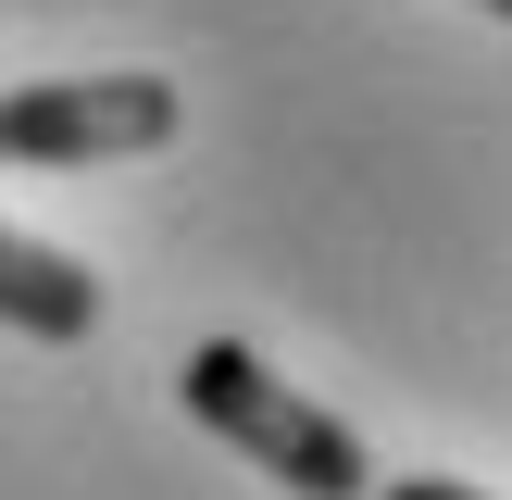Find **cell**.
Segmentation results:
<instances>
[{
	"label": "cell",
	"mask_w": 512,
	"mask_h": 500,
	"mask_svg": "<svg viewBox=\"0 0 512 500\" xmlns=\"http://www.w3.org/2000/svg\"><path fill=\"white\" fill-rule=\"evenodd\" d=\"M175 400H188L238 463H263L275 488H300V500H363L375 488L363 438H350L338 413H313L288 375H263V350H238V338H200L188 363H175Z\"/></svg>",
	"instance_id": "1"
},
{
	"label": "cell",
	"mask_w": 512,
	"mask_h": 500,
	"mask_svg": "<svg viewBox=\"0 0 512 500\" xmlns=\"http://www.w3.org/2000/svg\"><path fill=\"white\" fill-rule=\"evenodd\" d=\"M175 138V88L163 75H38V88H0V163L38 175H88L125 150Z\"/></svg>",
	"instance_id": "2"
},
{
	"label": "cell",
	"mask_w": 512,
	"mask_h": 500,
	"mask_svg": "<svg viewBox=\"0 0 512 500\" xmlns=\"http://www.w3.org/2000/svg\"><path fill=\"white\" fill-rule=\"evenodd\" d=\"M0 325H13V338L75 350V338L100 325V275H88V263H63L50 238H13V225H0Z\"/></svg>",
	"instance_id": "3"
},
{
	"label": "cell",
	"mask_w": 512,
	"mask_h": 500,
	"mask_svg": "<svg viewBox=\"0 0 512 500\" xmlns=\"http://www.w3.org/2000/svg\"><path fill=\"white\" fill-rule=\"evenodd\" d=\"M375 500H488V488H463V475H400V488H375Z\"/></svg>",
	"instance_id": "4"
},
{
	"label": "cell",
	"mask_w": 512,
	"mask_h": 500,
	"mask_svg": "<svg viewBox=\"0 0 512 500\" xmlns=\"http://www.w3.org/2000/svg\"><path fill=\"white\" fill-rule=\"evenodd\" d=\"M488 13H500V0H488Z\"/></svg>",
	"instance_id": "5"
}]
</instances>
